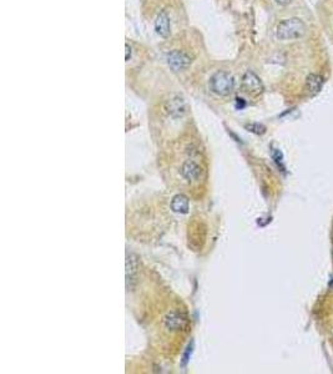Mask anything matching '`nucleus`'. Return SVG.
<instances>
[{
  "instance_id": "1",
  "label": "nucleus",
  "mask_w": 333,
  "mask_h": 374,
  "mask_svg": "<svg viewBox=\"0 0 333 374\" xmlns=\"http://www.w3.org/2000/svg\"><path fill=\"white\" fill-rule=\"evenodd\" d=\"M304 32H306L304 23L299 18H291L277 25L276 36L279 40H293L303 36Z\"/></svg>"
},
{
  "instance_id": "2",
  "label": "nucleus",
  "mask_w": 333,
  "mask_h": 374,
  "mask_svg": "<svg viewBox=\"0 0 333 374\" xmlns=\"http://www.w3.org/2000/svg\"><path fill=\"white\" fill-rule=\"evenodd\" d=\"M234 86V78L225 71H217L210 79V90L220 96H227L231 94Z\"/></svg>"
},
{
  "instance_id": "3",
  "label": "nucleus",
  "mask_w": 333,
  "mask_h": 374,
  "mask_svg": "<svg viewBox=\"0 0 333 374\" xmlns=\"http://www.w3.org/2000/svg\"><path fill=\"white\" fill-rule=\"evenodd\" d=\"M242 87L247 94L256 96L264 91V85L257 75L252 71H247L242 78Z\"/></svg>"
},
{
  "instance_id": "4",
  "label": "nucleus",
  "mask_w": 333,
  "mask_h": 374,
  "mask_svg": "<svg viewBox=\"0 0 333 374\" xmlns=\"http://www.w3.org/2000/svg\"><path fill=\"white\" fill-rule=\"evenodd\" d=\"M167 64L175 71L185 70L191 65V58L186 53L174 50L167 55Z\"/></svg>"
},
{
  "instance_id": "5",
  "label": "nucleus",
  "mask_w": 333,
  "mask_h": 374,
  "mask_svg": "<svg viewBox=\"0 0 333 374\" xmlns=\"http://www.w3.org/2000/svg\"><path fill=\"white\" fill-rule=\"evenodd\" d=\"M165 110L172 117H181L187 111V105H186V101L181 96H174L166 101Z\"/></svg>"
},
{
  "instance_id": "6",
  "label": "nucleus",
  "mask_w": 333,
  "mask_h": 374,
  "mask_svg": "<svg viewBox=\"0 0 333 374\" xmlns=\"http://www.w3.org/2000/svg\"><path fill=\"white\" fill-rule=\"evenodd\" d=\"M187 317L181 312H171L165 318V326H166L167 329H170L172 332L182 331V329H185L187 327Z\"/></svg>"
},
{
  "instance_id": "7",
  "label": "nucleus",
  "mask_w": 333,
  "mask_h": 374,
  "mask_svg": "<svg viewBox=\"0 0 333 374\" xmlns=\"http://www.w3.org/2000/svg\"><path fill=\"white\" fill-rule=\"evenodd\" d=\"M181 175L190 182H196L201 178L202 169L194 160H187L183 162L182 167H181Z\"/></svg>"
},
{
  "instance_id": "8",
  "label": "nucleus",
  "mask_w": 333,
  "mask_h": 374,
  "mask_svg": "<svg viewBox=\"0 0 333 374\" xmlns=\"http://www.w3.org/2000/svg\"><path fill=\"white\" fill-rule=\"evenodd\" d=\"M155 30L156 32L161 36V38L166 39L170 36V32H171V25H170L169 15H167V13L165 10H162L161 13L157 15V18H156Z\"/></svg>"
},
{
  "instance_id": "9",
  "label": "nucleus",
  "mask_w": 333,
  "mask_h": 374,
  "mask_svg": "<svg viewBox=\"0 0 333 374\" xmlns=\"http://www.w3.org/2000/svg\"><path fill=\"white\" fill-rule=\"evenodd\" d=\"M323 85V78L318 74H309L306 79V89L311 95H316L321 91Z\"/></svg>"
},
{
  "instance_id": "10",
  "label": "nucleus",
  "mask_w": 333,
  "mask_h": 374,
  "mask_svg": "<svg viewBox=\"0 0 333 374\" xmlns=\"http://www.w3.org/2000/svg\"><path fill=\"white\" fill-rule=\"evenodd\" d=\"M171 208L174 212L187 213L188 212V200L183 195H176L171 201Z\"/></svg>"
},
{
  "instance_id": "11",
  "label": "nucleus",
  "mask_w": 333,
  "mask_h": 374,
  "mask_svg": "<svg viewBox=\"0 0 333 374\" xmlns=\"http://www.w3.org/2000/svg\"><path fill=\"white\" fill-rule=\"evenodd\" d=\"M137 259L136 256L134 255H129L126 257V282H127V287H129L130 282L134 281L135 276L137 273Z\"/></svg>"
},
{
  "instance_id": "12",
  "label": "nucleus",
  "mask_w": 333,
  "mask_h": 374,
  "mask_svg": "<svg viewBox=\"0 0 333 374\" xmlns=\"http://www.w3.org/2000/svg\"><path fill=\"white\" fill-rule=\"evenodd\" d=\"M248 129V131L251 132H255V134H264L265 131H266V127L264 126V125H261V124H250L246 126Z\"/></svg>"
},
{
  "instance_id": "13",
  "label": "nucleus",
  "mask_w": 333,
  "mask_h": 374,
  "mask_svg": "<svg viewBox=\"0 0 333 374\" xmlns=\"http://www.w3.org/2000/svg\"><path fill=\"white\" fill-rule=\"evenodd\" d=\"M191 352H192V345H188V347H187V350H186V354H185V357H183V364H186V362L188 361V355H191Z\"/></svg>"
},
{
  "instance_id": "14",
  "label": "nucleus",
  "mask_w": 333,
  "mask_h": 374,
  "mask_svg": "<svg viewBox=\"0 0 333 374\" xmlns=\"http://www.w3.org/2000/svg\"><path fill=\"white\" fill-rule=\"evenodd\" d=\"M244 106H246V103L243 101V99H236V108L237 109H240V110H241V109H243Z\"/></svg>"
},
{
  "instance_id": "15",
  "label": "nucleus",
  "mask_w": 333,
  "mask_h": 374,
  "mask_svg": "<svg viewBox=\"0 0 333 374\" xmlns=\"http://www.w3.org/2000/svg\"><path fill=\"white\" fill-rule=\"evenodd\" d=\"M125 49H126V57H125V60L127 61V60L130 59V57H131V48L129 46V44H126V45H125Z\"/></svg>"
},
{
  "instance_id": "16",
  "label": "nucleus",
  "mask_w": 333,
  "mask_h": 374,
  "mask_svg": "<svg viewBox=\"0 0 333 374\" xmlns=\"http://www.w3.org/2000/svg\"><path fill=\"white\" fill-rule=\"evenodd\" d=\"M274 1H276L277 4H279V5H287L291 0H274Z\"/></svg>"
}]
</instances>
